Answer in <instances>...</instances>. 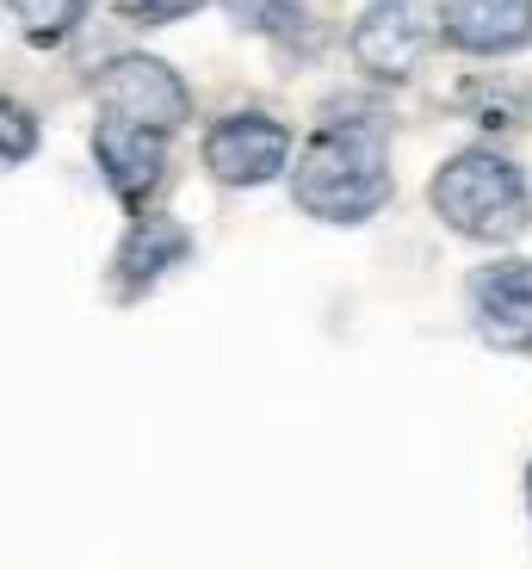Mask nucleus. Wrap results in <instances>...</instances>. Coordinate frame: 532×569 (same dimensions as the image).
<instances>
[{"mask_svg": "<svg viewBox=\"0 0 532 569\" xmlns=\"http://www.w3.org/2000/svg\"><path fill=\"white\" fill-rule=\"evenodd\" d=\"M235 26L248 31H273V38H291V31L303 26V7L298 0H230Z\"/></svg>", "mask_w": 532, "mask_h": 569, "instance_id": "9b49d317", "label": "nucleus"}, {"mask_svg": "<svg viewBox=\"0 0 532 569\" xmlns=\"http://www.w3.org/2000/svg\"><path fill=\"white\" fill-rule=\"evenodd\" d=\"M93 100L118 118H137L149 130H180L192 112L187 81L168 69L161 57H112L93 74Z\"/></svg>", "mask_w": 532, "mask_h": 569, "instance_id": "7ed1b4c3", "label": "nucleus"}, {"mask_svg": "<svg viewBox=\"0 0 532 569\" xmlns=\"http://www.w3.org/2000/svg\"><path fill=\"white\" fill-rule=\"evenodd\" d=\"M428 38L433 31L421 19V7H409V0H372L347 43H353V62L365 74H378V81H409L415 62L428 57Z\"/></svg>", "mask_w": 532, "mask_h": 569, "instance_id": "39448f33", "label": "nucleus"}, {"mask_svg": "<svg viewBox=\"0 0 532 569\" xmlns=\"http://www.w3.org/2000/svg\"><path fill=\"white\" fill-rule=\"evenodd\" d=\"M428 199L459 236H476V242H514L520 229H526V217H532L520 168L502 161V156H490V149L452 156L446 168L433 173Z\"/></svg>", "mask_w": 532, "mask_h": 569, "instance_id": "f03ea898", "label": "nucleus"}, {"mask_svg": "<svg viewBox=\"0 0 532 569\" xmlns=\"http://www.w3.org/2000/svg\"><path fill=\"white\" fill-rule=\"evenodd\" d=\"M291 199L322 223H365L390 199V161L378 124H329L303 149Z\"/></svg>", "mask_w": 532, "mask_h": 569, "instance_id": "f257e3e1", "label": "nucleus"}, {"mask_svg": "<svg viewBox=\"0 0 532 569\" xmlns=\"http://www.w3.org/2000/svg\"><path fill=\"white\" fill-rule=\"evenodd\" d=\"M187 254H192V236L173 217H143V223L130 229V242L118 248V284L143 291V284H155L173 260H187Z\"/></svg>", "mask_w": 532, "mask_h": 569, "instance_id": "1a4fd4ad", "label": "nucleus"}, {"mask_svg": "<svg viewBox=\"0 0 532 569\" xmlns=\"http://www.w3.org/2000/svg\"><path fill=\"white\" fill-rule=\"evenodd\" d=\"M440 38L464 57H508L532 38V0H446Z\"/></svg>", "mask_w": 532, "mask_h": 569, "instance_id": "6e6552de", "label": "nucleus"}, {"mask_svg": "<svg viewBox=\"0 0 532 569\" xmlns=\"http://www.w3.org/2000/svg\"><path fill=\"white\" fill-rule=\"evenodd\" d=\"M7 7H13L19 31H26L31 43H62L87 19L93 0H7Z\"/></svg>", "mask_w": 532, "mask_h": 569, "instance_id": "9d476101", "label": "nucleus"}, {"mask_svg": "<svg viewBox=\"0 0 532 569\" xmlns=\"http://www.w3.org/2000/svg\"><path fill=\"white\" fill-rule=\"evenodd\" d=\"M31 149H38V118H31L19 100H7V93H0V168L26 161Z\"/></svg>", "mask_w": 532, "mask_h": 569, "instance_id": "f8f14e48", "label": "nucleus"}, {"mask_svg": "<svg viewBox=\"0 0 532 569\" xmlns=\"http://www.w3.org/2000/svg\"><path fill=\"white\" fill-rule=\"evenodd\" d=\"M199 7L204 0H118V13L137 19V26H168V19H187Z\"/></svg>", "mask_w": 532, "mask_h": 569, "instance_id": "ddd939ff", "label": "nucleus"}, {"mask_svg": "<svg viewBox=\"0 0 532 569\" xmlns=\"http://www.w3.org/2000/svg\"><path fill=\"white\" fill-rule=\"evenodd\" d=\"M93 156H100V173L112 180L118 199H124L130 211H143V199L161 180V161H168V130H149V124H137V118L106 112L100 124H93Z\"/></svg>", "mask_w": 532, "mask_h": 569, "instance_id": "423d86ee", "label": "nucleus"}, {"mask_svg": "<svg viewBox=\"0 0 532 569\" xmlns=\"http://www.w3.org/2000/svg\"><path fill=\"white\" fill-rule=\"evenodd\" d=\"M471 310L476 335L502 353L532 347V260H495L471 279Z\"/></svg>", "mask_w": 532, "mask_h": 569, "instance_id": "0eeeda50", "label": "nucleus"}, {"mask_svg": "<svg viewBox=\"0 0 532 569\" xmlns=\"http://www.w3.org/2000/svg\"><path fill=\"white\" fill-rule=\"evenodd\" d=\"M204 161H211V173L223 186H260L273 173H285L291 130L260 112H230V118H217L211 137H204Z\"/></svg>", "mask_w": 532, "mask_h": 569, "instance_id": "20e7f679", "label": "nucleus"}]
</instances>
